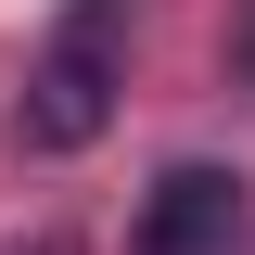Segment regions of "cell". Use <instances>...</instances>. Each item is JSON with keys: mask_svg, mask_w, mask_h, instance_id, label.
<instances>
[{"mask_svg": "<svg viewBox=\"0 0 255 255\" xmlns=\"http://www.w3.org/2000/svg\"><path fill=\"white\" fill-rule=\"evenodd\" d=\"M115 90H128V0H77L51 26V51L26 64V140L38 153H90L115 128Z\"/></svg>", "mask_w": 255, "mask_h": 255, "instance_id": "1", "label": "cell"}, {"mask_svg": "<svg viewBox=\"0 0 255 255\" xmlns=\"http://www.w3.org/2000/svg\"><path fill=\"white\" fill-rule=\"evenodd\" d=\"M230 243H243V179L230 166H166L140 191V230H128V255H230Z\"/></svg>", "mask_w": 255, "mask_h": 255, "instance_id": "2", "label": "cell"}, {"mask_svg": "<svg viewBox=\"0 0 255 255\" xmlns=\"http://www.w3.org/2000/svg\"><path fill=\"white\" fill-rule=\"evenodd\" d=\"M230 77H243V90H255V0H243V13H230Z\"/></svg>", "mask_w": 255, "mask_h": 255, "instance_id": "3", "label": "cell"}]
</instances>
